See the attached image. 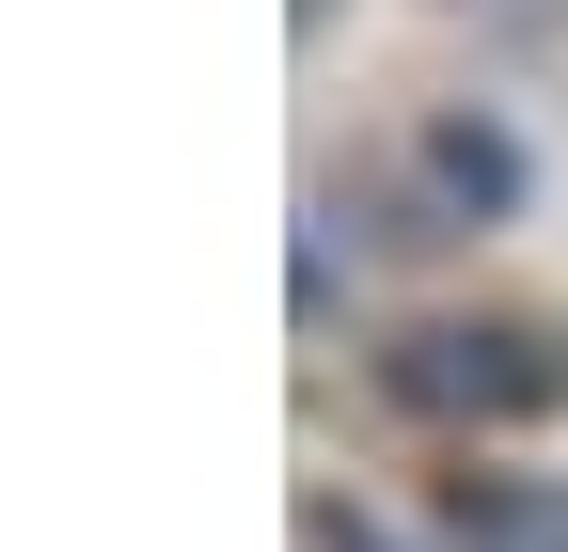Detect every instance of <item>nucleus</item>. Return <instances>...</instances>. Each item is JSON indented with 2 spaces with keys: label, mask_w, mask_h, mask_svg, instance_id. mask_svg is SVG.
I'll list each match as a JSON object with an SVG mask.
<instances>
[{
  "label": "nucleus",
  "mask_w": 568,
  "mask_h": 552,
  "mask_svg": "<svg viewBox=\"0 0 568 552\" xmlns=\"http://www.w3.org/2000/svg\"><path fill=\"white\" fill-rule=\"evenodd\" d=\"M443 174H458L474 205H506V190H521V159H506V143H489V126H443Z\"/></svg>",
  "instance_id": "f257e3e1"
}]
</instances>
